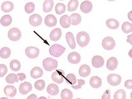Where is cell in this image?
<instances>
[{
	"instance_id": "2e32d148",
	"label": "cell",
	"mask_w": 132,
	"mask_h": 99,
	"mask_svg": "<svg viewBox=\"0 0 132 99\" xmlns=\"http://www.w3.org/2000/svg\"><path fill=\"white\" fill-rule=\"evenodd\" d=\"M66 39L67 42L71 49H74L76 48V43L73 34L70 32L67 33Z\"/></svg>"
},
{
	"instance_id": "ba28073f",
	"label": "cell",
	"mask_w": 132,
	"mask_h": 99,
	"mask_svg": "<svg viewBox=\"0 0 132 99\" xmlns=\"http://www.w3.org/2000/svg\"><path fill=\"white\" fill-rule=\"evenodd\" d=\"M109 84L112 86H117L121 83L122 78L121 76L115 74H111L108 75L107 78Z\"/></svg>"
},
{
	"instance_id": "ee69618b",
	"label": "cell",
	"mask_w": 132,
	"mask_h": 99,
	"mask_svg": "<svg viewBox=\"0 0 132 99\" xmlns=\"http://www.w3.org/2000/svg\"><path fill=\"white\" fill-rule=\"evenodd\" d=\"M125 86L126 88L128 89H132V80H128L126 81L125 83Z\"/></svg>"
},
{
	"instance_id": "83f0119b",
	"label": "cell",
	"mask_w": 132,
	"mask_h": 99,
	"mask_svg": "<svg viewBox=\"0 0 132 99\" xmlns=\"http://www.w3.org/2000/svg\"><path fill=\"white\" fill-rule=\"evenodd\" d=\"M71 18L72 24L74 26H76L81 22L82 18L80 15L78 13H74L70 15Z\"/></svg>"
},
{
	"instance_id": "d4e9b609",
	"label": "cell",
	"mask_w": 132,
	"mask_h": 99,
	"mask_svg": "<svg viewBox=\"0 0 132 99\" xmlns=\"http://www.w3.org/2000/svg\"><path fill=\"white\" fill-rule=\"evenodd\" d=\"M106 24L108 28L112 29H116L119 26V21L114 19H108L106 21Z\"/></svg>"
},
{
	"instance_id": "e575fe53",
	"label": "cell",
	"mask_w": 132,
	"mask_h": 99,
	"mask_svg": "<svg viewBox=\"0 0 132 99\" xmlns=\"http://www.w3.org/2000/svg\"><path fill=\"white\" fill-rule=\"evenodd\" d=\"M65 79L67 83L72 85L75 84L77 82L76 75L73 73L69 74L67 75Z\"/></svg>"
},
{
	"instance_id": "d6986e66",
	"label": "cell",
	"mask_w": 132,
	"mask_h": 99,
	"mask_svg": "<svg viewBox=\"0 0 132 99\" xmlns=\"http://www.w3.org/2000/svg\"><path fill=\"white\" fill-rule=\"evenodd\" d=\"M72 20L67 15H63L61 17L60 23L61 26L65 28H68L71 24Z\"/></svg>"
},
{
	"instance_id": "ffe728a7",
	"label": "cell",
	"mask_w": 132,
	"mask_h": 99,
	"mask_svg": "<svg viewBox=\"0 0 132 99\" xmlns=\"http://www.w3.org/2000/svg\"><path fill=\"white\" fill-rule=\"evenodd\" d=\"M102 83V80L97 76H93L90 80V84L94 88H99L101 86Z\"/></svg>"
},
{
	"instance_id": "7dc6e473",
	"label": "cell",
	"mask_w": 132,
	"mask_h": 99,
	"mask_svg": "<svg viewBox=\"0 0 132 99\" xmlns=\"http://www.w3.org/2000/svg\"><path fill=\"white\" fill-rule=\"evenodd\" d=\"M132 11H130V12L128 14V18L129 20H130L132 21Z\"/></svg>"
},
{
	"instance_id": "f546056e",
	"label": "cell",
	"mask_w": 132,
	"mask_h": 99,
	"mask_svg": "<svg viewBox=\"0 0 132 99\" xmlns=\"http://www.w3.org/2000/svg\"><path fill=\"white\" fill-rule=\"evenodd\" d=\"M61 96L62 99H72L73 97V95L69 89H65L62 91Z\"/></svg>"
},
{
	"instance_id": "bcb514c9",
	"label": "cell",
	"mask_w": 132,
	"mask_h": 99,
	"mask_svg": "<svg viewBox=\"0 0 132 99\" xmlns=\"http://www.w3.org/2000/svg\"><path fill=\"white\" fill-rule=\"evenodd\" d=\"M37 97L36 95L32 94L29 96L27 99H37Z\"/></svg>"
},
{
	"instance_id": "d6a6232c",
	"label": "cell",
	"mask_w": 132,
	"mask_h": 99,
	"mask_svg": "<svg viewBox=\"0 0 132 99\" xmlns=\"http://www.w3.org/2000/svg\"><path fill=\"white\" fill-rule=\"evenodd\" d=\"M66 7L64 4L59 3L57 4L55 7V10L58 15H61L66 11Z\"/></svg>"
},
{
	"instance_id": "4fadbf2b",
	"label": "cell",
	"mask_w": 132,
	"mask_h": 99,
	"mask_svg": "<svg viewBox=\"0 0 132 99\" xmlns=\"http://www.w3.org/2000/svg\"><path fill=\"white\" fill-rule=\"evenodd\" d=\"M118 64V60L117 58L111 57L108 60L106 67L109 70L113 71L117 68Z\"/></svg>"
},
{
	"instance_id": "ac0fdd59",
	"label": "cell",
	"mask_w": 132,
	"mask_h": 99,
	"mask_svg": "<svg viewBox=\"0 0 132 99\" xmlns=\"http://www.w3.org/2000/svg\"><path fill=\"white\" fill-rule=\"evenodd\" d=\"M91 72V69L89 66L84 64L80 66L79 71V73L80 76L86 77L89 75Z\"/></svg>"
},
{
	"instance_id": "5bb4252c",
	"label": "cell",
	"mask_w": 132,
	"mask_h": 99,
	"mask_svg": "<svg viewBox=\"0 0 132 99\" xmlns=\"http://www.w3.org/2000/svg\"><path fill=\"white\" fill-rule=\"evenodd\" d=\"M45 23L47 26L53 27L55 26L57 23V20L54 15L52 14L47 15L45 19Z\"/></svg>"
},
{
	"instance_id": "8992f818",
	"label": "cell",
	"mask_w": 132,
	"mask_h": 99,
	"mask_svg": "<svg viewBox=\"0 0 132 99\" xmlns=\"http://www.w3.org/2000/svg\"><path fill=\"white\" fill-rule=\"evenodd\" d=\"M65 74L64 71L62 70H56L53 73L52 78L54 82L58 84H61L63 82Z\"/></svg>"
},
{
	"instance_id": "7c38bea8",
	"label": "cell",
	"mask_w": 132,
	"mask_h": 99,
	"mask_svg": "<svg viewBox=\"0 0 132 99\" xmlns=\"http://www.w3.org/2000/svg\"><path fill=\"white\" fill-rule=\"evenodd\" d=\"M104 60L101 56H96L92 58V65L96 68L102 67L104 65Z\"/></svg>"
},
{
	"instance_id": "1f68e13d",
	"label": "cell",
	"mask_w": 132,
	"mask_h": 99,
	"mask_svg": "<svg viewBox=\"0 0 132 99\" xmlns=\"http://www.w3.org/2000/svg\"><path fill=\"white\" fill-rule=\"evenodd\" d=\"M79 2L77 0H72L69 2L68 5V10L70 12L75 11L78 7Z\"/></svg>"
},
{
	"instance_id": "836d02e7",
	"label": "cell",
	"mask_w": 132,
	"mask_h": 99,
	"mask_svg": "<svg viewBox=\"0 0 132 99\" xmlns=\"http://www.w3.org/2000/svg\"><path fill=\"white\" fill-rule=\"evenodd\" d=\"M122 30L125 34H129L132 31V24L129 22H125L122 25Z\"/></svg>"
},
{
	"instance_id": "d590c367",
	"label": "cell",
	"mask_w": 132,
	"mask_h": 99,
	"mask_svg": "<svg viewBox=\"0 0 132 99\" xmlns=\"http://www.w3.org/2000/svg\"><path fill=\"white\" fill-rule=\"evenodd\" d=\"M114 99H126V94L123 89H120L115 92L114 96Z\"/></svg>"
},
{
	"instance_id": "4dcf8cb0",
	"label": "cell",
	"mask_w": 132,
	"mask_h": 99,
	"mask_svg": "<svg viewBox=\"0 0 132 99\" xmlns=\"http://www.w3.org/2000/svg\"><path fill=\"white\" fill-rule=\"evenodd\" d=\"M11 51L9 48L3 47L1 48L0 51V56L3 59H7L11 55Z\"/></svg>"
},
{
	"instance_id": "44dd1931",
	"label": "cell",
	"mask_w": 132,
	"mask_h": 99,
	"mask_svg": "<svg viewBox=\"0 0 132 99\" xmlns=\"http://www.w3.org/2000/svg\"><path fill=\"white\" fill-rule=\"evenodd\" d=\"M43 72L42 69L38 67H35L31 70L30 75L31 77L34 79H37L42 77Z\"/></svg>"
},
{
	"instance_id": "30bf717a",
	"label": "cell",
	"mask_w": 132,
	"mask_h": 99,
	"mask_svg": "<svg viewBox=\"0 0 132 99\" xmlns=\"http://www.w3.org/2000/svg\"><path fill=\"white\" fill-rule=\"evenodd\" d=\"M32 87L30 83L25 82L21 83L20 85L19 91L22 95H26L32 90Z\"/></svg>"
},
{
	"instance_id": "277c9868",
	"label": "cell",
	"mask_w": 132,
	"mask_h": 99,
	"mask_svg": "<svg viewBox=\"0 0 132 99\" xmlns=\"http://www.w3.org/2000/svg\"><path fill=\"white\" fill-rule=\"evenodd\" d=\"M116 45L115 40L111 37L104 38L102 42V45L104 49L108 50L113 49Z\"/></svg>"
},
{
	"instance_id": "60d3db41",
	"label": "cell",
	"mask_w": 132,
	"mask_h": 99,
	"mask_svg": "<svg viewBox=\"0 0 132 99\" xmlns=\"http://www.w3.org/2000/svg\"><path fill=\"white\" fill-rule=\"evenodd\" d=\"M78 81V84L74 86L72 85L71 86L72 88L76 90H78L79 89H81V86H83L85 84V82L83 80L79 79L77 80Z\"/></svg>"
},
{
	"instance_id": "7a4b0ae2",
	"label": "cell",
	"mask_w": 132,
	"mask_h": 99,
	"mask_svg": "<svg viewBox=\"0 0 132 99\" xmlns=\"http://www.w3.org/2000/svg\"><path fill=\"white\" fill-rule=\"evenodd\" d=\"M66 48L58 44L53 45L49 48V52L50 55L56 58L60 57L64 53Z\"/></svg>"
},
{
	"instance_id": "e0dca14e",
	"label": "cell",
	"mask_w": 132,
	"mask_h": 99,
	"mask_svg": "<svg viewBox=\"0 0 132 99\" xmlns=\"http://www.w3.org/2000/svg\"><path fill=\"white\" fill-rule=\"evenodd\" d=\"M93 8V5L91 2L89 1H84L80 6L81 10L85 13H88L91 11Z\"/></svg>"
},
{
	"instance_id": "6da1fadb",
	"label": "cell",
	"mask_w": 132,
	"mask_h": 99,
	"mask_svg": "<svg viewBox=\"0 0 132 99\" xmlns=\"http://www.w3.org/2000/svg\"><path fill=\"white\" fill-rule=\"evenodd\" d=\"M77 41L80 46L84 47L89 43L90 37L88 33L85 31L79 32L76 36Z\"/></svg>"
},
{
	"instance_id": "f6af8a7d",
	"label": "cell",
	"mask_w": 132,
	"mask_h": 99,
	"mask_svg": "<svg viewBox=\"0 0 132 99\" xmlns=\"http://www.w3.org/2000/svg\"><path fill=\"white\" fill-rule=\"evenodd\" d=\"M132 34L127 36L128 39L127 40V41L129 42L132 45Z\"/></svg>"
},
{
	"instance_id": "603a6c76",
	"label": "cell",
	"mask_w": 132,
	"mask_h": 99,
	"mask_svg": "<svg viewBox=\"0 0 132 99\" xmlns=\"http://www.w3.org/2000/svg\"><path fill=\"white\" fill-rule=\"evenodd\" d=\"M47 92L52 96H55L59 92V89L57 85L54 83L49 85L47 88Z\"/></svg>"
},
{
	"instance_id": "cb8c5ba5",
	"label": "cell",
	"mask_w": 132,
	"mask_h": 99,
	"mask_svg": "<svg viewBox=\"0 0 132 99\" xmlns=\"http://www.w3.org/2000/svg\"><path fill=\"white\" fill-rule=\"evenodd\" d=\"M1 9L4 12L6 13L11 12L14 7L12 3L10 1L4 2L1 5Z\"/></svg>"
},
{
	"instance_id": "f1b7e54d",
	"label": "cell",
	"mask_w": 132,
	"mask_h": 99,
	"mask_svg": "<svg viewBox=\"0 0 132 99\" xmlns=\"http://www.w3.org/2000/svg\"><path fill=\"white\" fill-rule=\"evenodd\" d=\"M10 66L13 71L16 72L19 71L21 69V64L18 60H14L11 62Z\"/></svg>"
},
{
	"instance_id": "9a60e30c",
	"label": "cell",
	"mask_w": 132,
	"mask_h": 99,
	"mask_svg": "<svg viewBox=\"0 0 132 99\" xmlns=\"http://www.w3.org/2000/svg\"><path fill=\"white\" fill-rule=\"evenodd\" d=\"M62 36L61 29L58 28L55 29L50 33L49 37L53 41H56L60 39Z\"/></svg>"
},
{
	"instance_id": "5b68a950",
	"label": "cell",
	"mask_w": 132,
	"mask_h": 99,
	"mask_svg": "<svg viewBox=\"0 0 132 99\" xmlns=\"http://www.w3.org/2000/svg\"><path fill=\"white\" fill-rule=\"evenodd\" d=\"M21 33L20 30L17 28L10 29L8 33V36L9 39L13 41H16L20 39Z\"/></svg>"
},
{
	"instance_id": "f35d334b",
	"label": "cell",
	"mask_w": 132,
	"mask_h": 99,
	"mask_svg": "<svg viewBox=\"0 0 132 99\" xmlns=\"http://www.w3.org/2000/svg\"><path fill=\"white\" fill-rule=\"evenodd\" d=\"M35 6L32 2L27 3L25 6V10L27 14H31L33 13L35 9Z\"/></svg>"
},
{
	"instance_id": "b9f144b4",
	"label": "cell",
	"mask_w": 132,
	"mask_h": 99,
	"mask_svg": "<svg viewBox=\"0 0 132 99\" xmlns=\"http://www.w3.org/2000/svg\"><path fill=\"white\" fill-rule=\"evenodd\" d=\"M111 98V92L109 89L105 91L102 96V99H110Z\"/></svg>"
},
{
	"instance_id": "4316f807",
	"label": "cell",
	"mask_w": 132,
	"mask_h": 99,
	"mask_svg": "<svg viewBox=\"0 0 132 99\" xmlns=\"http://www.w3.org/2000/svg\"><path fill=\"white\" fill-rule=\"evenodd\" d=\"M12 19L10 15H4L1 20V23L3 26L7 27L10 25L12 22Z\"/></svg>"
},
{
	"instance_id": "ab89813d",
	"label": "cell",
	"mask_w": 132,
	"mask_h": 99,
	"mask_svg": "<svg viewBox=\"0 0 132 99\" xmlns=\"http://www.w3.org/2000/svg\"><path fill=\"white\" fill-rule=\"evenodd\" d=\"M7 72V66L4 64H1L0 65V77H3L6 74Z\"/></svg>"
},
{
	"instance_id": "7bdbcfd3",
	"label": "cell",
	"mask_w": 132,
	"mask_h": 99,
	"mask_svg": "<svg viewBox=\"0 0 132 99\" xmlns=\"http://www.w3.org/2000/svg\"><path fill=\"white\" fill-rule=\"evenodd\" d=\"M17 75L18 79L16 81L17 83L18 82L19 80L22 81L26 78V75L24 73H18Z\"/></svg>"
},
{
	"instance_id": "74e56055",
	"label": "cell",
	"mask_w": 132,
	"mask_h": 99,
	"mask_svg": "<svg viewBox=\"0 0 132 99\" xmlns=\"http://www.w3.org/2000/svg\"><path fill=\"white\" fill-rule=\"evenodd\" d=\"M35 89L39 91H42L45 88V81L42 80H39L35 82L34 84Z\"/></svg>"
},
{
	"instance_id": "52a82bcc",
	"label": "cell",
	"mask_w": 132,
	"mask_h": 99,
	"mask_svg": "<svg viewBox=\"0 0 132 99\" xmlns=\"http://www.w3.org/2000/svg\"><path fill=\"white\" fill-rule=\"evenodd\" d=\"M25 53L29 58L31 59H34L38 57L40 53V50L37 47L29 46L26 48Z\"/></svg>"
},
{
	"instance_id": "8d00e7d4",
	"label": "cell",
	"mask_w": 132,
	"mask_h": 99,
	"mask_svg": "<svg viewBox=\"0 0 132 99\" xmlns=\"http://www.w3.org/2000/svg\"><path fill=\"white\" fill-rule=\"evenodd\" d=\"M6 81L7 83L9 84H13L18 79L17 75L15 73L10 74L6 78Z\"/></svg>"
},
{
	"instance_id": "8fae6325",
	"label": "cell",
	"mask_w": 132,
	"mask_h": 99,
	"mask_svg": "<svg viewBox=\"0 0 132 99\" xmlns=\"http://www.w3.org/2000/svg\"><path fill=\"white\" fill-rule=\"evenodd\" d=\"M68 61L71 63L77 64L80 61L81 58L79 54L76 52H72L69 54Z\"/></svg>"
},
{
	"instance_id": "9c48e42d",
	"label": "cell",
	"mask_w": 132,
	"mask_h": 99,
	"mask_svg": "<svg viewBox=\"0 0 132 99\" xmlns=\"http://www.w3.org/2000/svg\"><path fill=\"white\" fill-rule=\"evenodd\" d=\"M29 21L31 26L37 27L40 26L42 23V18L40 15L35 14L29 17Z\"/></svg>"
},
{
	"instance_id": "7402d4cb",
	"label": "cell",
	"mask_w": 132,
	"mask_h": 99,
	"mask_svg": "<svg viewBox=\"0 0 132 99\" xmlns=\"http://www.w3.org/2000/svg\"><path fill=\"white\" fill-rule=\"evenodd\" d=\"M4 92L6 95L10 97H13L17 94L16 89L13 86L7 85L4 89Z\"/></svg>"
},
{
	"instance_id": "484cf974",
	"label": "cell",
	"mask_w": 132,
	"mask_h": 99,
	"mask_svg": "<svg viewBox=\"0 0 132 99\" xmlns=\"http://www.w3.org/2000/svg\"><path fill=\"white\" fill-rule=\"evenodd\" d=\"M54 6L53 0H46L43 4V10L45 13H48L52 11Z\"/></svg>"
},
{
	"instance_id": "3957f363",
	"label": "cell",
	"mask_w": 132,
	"mask_h": 99,
	"mask_svg": "<svg viewBox=\"0 0 132 99\" xmlns=\"http://www.w3.org/2000/svg\"><path fill=\"white\" fill-rule=\"evenodd\" d=\"M43 65L46 71L51 72L57 67L58 63L56 60L51 58H48L43 60Z\"/></svg>"
}]
</instances>
